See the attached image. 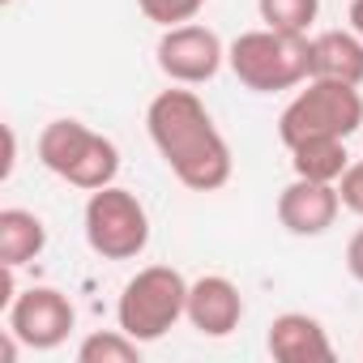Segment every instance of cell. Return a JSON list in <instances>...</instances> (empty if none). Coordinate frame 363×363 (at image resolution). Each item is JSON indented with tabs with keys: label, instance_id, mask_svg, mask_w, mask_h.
<instances>
[{
	"label": "cell",
	"instance_id": "6da1fadb",
	"mask_svg": "<svg viewBox=\"0 0 363 363\" xmlns=\"http://www.w3.org/2000/svg\"><path fill=\"white\" fill-rule=\"evenodd\" d=\"M145 128L162 162L193 193H214L231 179V145L193 90H162L145 107Z\"/></svg>",
	"mask_w": 363,
	"mask_h": 363
},
{
	"label": "cell",
	"instance_id": "7a4b0ae2",
	"mask_svg": "<svg viewBox=\"0 0 363 363\" xmlns=\"http://www.w3.org/2000/svg\"><path fill=\"white\" fill-rule=\"evenodd\" d=\"M39 162L69 179L73 189L82 193H99L107 184H116V171H120V150L111 137L86 128L82 120H52L39 133Z\"/></svg>",
	"mask_w": 363,
	"mask_h": 363
},
{
	"label": "cell",
	"instance_id": "3957f363",
	"mask_svg": "<svg viewBox=\"0 0 363 363\" xmlns=\"http://www.w3.org/2000/svg\"><path fill=\"white\" fill-rule=\"evenodd\" d=\"M227 65L240 77V86L257 94L295 90L308 82V35H282V30H248L227 48Z\"/></svg>",
	"mask_w": 363,
	"mask_h": 363
},
{
	"label": "cell",
	"instance_id": "277c9868",
	"mask_svg": "<svg viewBox=\"0 0 363 363\" xmlns=\"http://www.w3.org/2000/svg\"><path fill=\"white\" fill-rule=\"evenodd\" d=\"M189 312V282L171 265H145L137 269L116 303V325L137 342H158L175 320Z\"/></svg>",
	"mask_w": 363,
	"mask_h": 363
},
{
	"label": "cell",
	"instance_id": "5b68a950",
	"mask_svg": "<svg viewBox=\"0 0 363 363\" xmlns=\"http://www.w3.org/2000/svg\"><path fill=\"white\" fill-rule=\"evenodd\" d=\"M363 124V94L350 82H325L308 77V90H299L286 111L278 116V137L282 145H299L308 137H350Z\"/></svg>",
	"mask_w": 363,
	"mask_h": 363
},
{
	"label": "cell",
	"instance_id": "8992f818",
	"mask_svg": "<svg viewBox=\"0 0 363 363\" xmlns=\"http://www.w3.org/2000/svg\"><path fill=\"white\" fill-rule=\"evenodd\" d=\"M82 223H86L90 252H99L103 261H133L150 244V214L137 201V193H128L120 184L90 193Z\"/></svg>",
	"mask_w": 363,
	"mask_h": 363
},
{
	"label": "cell",
	"instance_id": "52a82bcc",
	"mask_svg": "<svg viewBox=\"0 0 363 363\" xmlns=\"http://www.w3.org/2000/svg\"><path fill=\"white\" fill-rule=\"evenodd\" d=\"M154 56H158V69L175 86H201V82H214L218 77V69L227 60V48H223V39L210 26L184 22V26L162 30Z\"/></svg>",
	"mask_w": 363,
	"mask_h": 363
},
{
	"label": "cell",
	"instance_id": "ba28073f",
	"mask_svg": "<svg viewBox=\"0 0 363 363\" xmlns=\"http://www.w3.org/2000/svg\"><path fill=\"white\" fill-rule=\"evenodd\" d=\"M5 312H9V329L30 350H56L77 325L69 295L56 286H26L22 295H13V303Z\"/></svg>",
	"mask_w": 363,
	"mask_h": 363
},
{
	"label": "cell",
	"instance_id": "9c48e42d",
	"mask_svg": "<svg viewBox=\"0 0 363 363\" xmlns=\"http://www.w3.org/2000/svg\"><path fill=\"white\" fill-rule=\"evenodd\" d=\"M337 210H342L337 184H320V179L295 175L291 184L278 193V223H282L291 235H299V240L325 235V231L337 223Z\"/></svg>",
	"mask_w": 363,
	"mask_h": 363
},
{
	"label": "cell",
	"instance_id": "30bf717a",
	"mask_svg": "<svg viewBox=\"0 0 363 363\" xmlns=\"http://www.w3.org/2000/svg\"><path fill=\"white\" fill-rule=\"evenodd\" d=\"M184 316L201 337H227L244 320V295L231 278L206 274V278L189 282V312Z\"/></svg>",
	"mask_w": 363,
	"mask_h": 363
},
{
	"label": "cell",
	"instance_id": "8fae6325",
	"mask_svg": "<svg viewBox=\"0 0 363 363\" xmlns=\"http://www.w3.org/2000/svg\"><path fill=\"white\" fill-rule=\"evenodd\" d=\"M265 346L278 363H329L333 359V342H329L325 325L308 312H282L269 325Z\"/></svg>",
	"mask_w": 363,
	"mask_h": 363
},
{
	"label": "cell",
	"instance_id": "7c38bea8",
	"mask_svg": "<svg viewBox=\"0 0 363 363\" xmlns=\"http://www.w3.org/2000/svg\"><path fill=\"white\" fill-rule=\"evenodd\" d=\"M308 77L325 82H363V39L354 30H325L308 39Z\"/></svg>",
	"mask_w": 363,
	"mask_h": 363
},
{
	"label": "cell",
	"instance_id": "4fadbf2b",
	"mask_svg": "<svg viewBox=\"0 0 363 363\" xmlns=\"http://www.w3.org/2000/svg\"><path fill=\"white\" fill-rule=\"evenodd\" d=\"M48 244V227L39 214L30 210H0V265H26L43 252Z\"/></svg>",
	"mask_w": 363,
	"mask_h": 363
},
{
	"label": "cell",
	"instance_id": "5bb4252c",
	"mask_svg": "<svg viewBox=\"0 0 363 363\" xmlns=\"http://www.w3.org/2000/svg\"><path fill=\"white\" fill-rule=\"evenodd\" d=\"M291 167L303 179H320V184H337L342 171L350 167L346 141L342 137H308L299 145H291Z\"/></svg>",
	"mask_w": 363,
	"mask_h": 363
},
{
	"label": "cell",
	"instance_id": "9a60e30c",
	"mask_svg": "<svg viewBox=\"0 0 363 363\" xmlns=\"http://www.w3.org/2000/svg\"><path fill=\"white\" fill-rule=\"evenodd\" d=\"M257 13L269 30L282 35H308L316 13H320V0H257Z\"/></svg>",
	"mask_w": 363,
	"mask_h": 363
},
{
	"label": "cell",
	"instance_id": "2e32d148",
	"mask_svg": "<svg viewBox=\"0 0 363 363\" xmlns=\"http://www.w3.org/2000/svg\"><path fill=\"white\" fill-rule=\"evenodd\" d=\"M141 359V342L128 337L124 329H107V333H90L77 346V363H137Z\"/></svg>",
	"mask_w": 363,
	"mask_h": 363
},
{
	"label": "cell",
	"instance_id": "e0dca14e",
	"mask_svg": "<svg viewBox=\"0 0 363 363\" xmlns=\"http://www.w3.org/2000/svg\"><path fill=\"white\" fill-rule=\"evenodd\" d=\"M137 9L145 13V22L171 30V26H184L193 22L201 9H206V0H137Z\"/></svg>",
	"mask_w": 363,
	"mask_h": 363
},
{
	"label": "cell",
	"instance_id": "ac0fdd59",
	"mask_svg": "<svg viewBox=\"0 0 363 363\" xmlns=\"http://www.w3.org/2000/svg\"><path fill=\"white\" fill-rule=\"evenodd\" d=\"M337 197H342V206H346L350 214L363 218V158L350 162V167L342 171V179H337Z\"/></svg>",
	"mask_w": 363,
	"mask_h": 363
},
{
	"label": "cell",
	"instance_id": "d6986e66",
	"mask_svg": "<svg viewBox=\"0 0 363 363\" xmlns=\"http://www.w3.org/2000/svg\"><path fill=\"white\" fill-rule=\"evenodd\" d=\"M346 269H350V278L354 282H363V227L350 235V244H346Z\"/></svg>",
	"mask_w": 363,
	"mask_h": 363
},
{
	"label": "cell",
	"instance_id": "ffe728a7",
	"mask_svg": "<svg viewBox=\"0 0 363 363\" xmlns=\"http://www.w3.org/2000/svg\"><path fill=\"white\" fill-rule=\"evenodd\" d=\"M350 30L363 39V0H350Z\"/></svg>",
	"mask_w": 363,
	"mask_h": 363
},
{
	"label": "cell",
	"instance_id": "44dd1931",
	"mask_svg": "<svg viewBox=\"0 0 363 363\" xmlns=\"http://www.w3.org/2000/svg\"><path fill=\"white\" fill-rule=\"evenodd\" d=\"M0 5H13V0H0Z\"/></svg>",
	"mask_w": 363,
	"mask_h": 363
}]
</instances>
